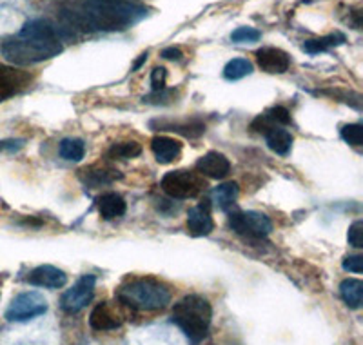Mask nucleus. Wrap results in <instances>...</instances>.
Masks as SVG:
<instances>
[{
    "label": "nucleus",
    "mask_w": 363,
    "mask_h": 345,
    "mask_svg": "<svg viewBox=\"0 0 363 345\" xmlns=\"http://www.w3.org/2000/svg\"><path fill=\"white\" fill-rule=\"evenodd\" d=\"M29 82H31V77H29L28 73L0 64V86L9 87V89H13L17 93L18 89L26 87Z\"/></svg>",
    "instance_id": "obj_19"
},
{
    "label": "nucleus",
    "mask_w": 363,
    "mask_h": 345,
    "mask_svg": "<svg viewBox=\"0 0 363 345\" xmlns=\"http://www.w3.org/2000/svg\"><path fill=\"white\" fill-rule=\"evenodd\" d=\"M96 278L93 275H84L71 289H67L62 296V309L69 314L79 312L86 307L95 295Z\"/></svg>",
    "instance_id": "obj_8"
},
{
    "label": "nucleus",
    "mask_w": 363,
    "mask_h": 345,
    "mask_svg": "<svg viewBox=\"0 0 363 345\" xmlns=\"http://www.w3.org/2000/svg\"><path fill=\"white\" fill-rule=\"evenodd\" d=\"M145 17L147 8L125 0H87L67 13L71 24L87 33L124 31Z\"/></svg>",
    "instance_id": "obj_1"
},
{
    "label": "nucleus",
    "mask_w": 363,
    "mask_h": 345,
    "mask_svg": "<svg viewBox=\"0 0 363 345\" xmlns=\"http://www.w3.org/2000/svg\"><path fill=\"white\" fill-rule=\"evenodd\" d=\"M262 33L255 28H238L231 33V40L236 44H244V42H256L260 40Z\"/></svg>",
    "instance_id": "obj_27"
},
{
    "label": "nucleus",
    "mask_w": 363,
    "mask_h": 345,
    "mask_svg": "<svg viewBox=\"0 0 363 345\" xmlns=\"http://www.w3.org/2000/svg\"><path fill=\"white\" fill-rule=\"evenodd\" d=\"M265 140H267V146L271 151H274L277 155H287L293 148V136L289 131L280 128H272L265 133Z\"/></svg>",
    "instance_id": "obj_18"
},
{
    "label": "nucleus",
    "mask_w": 363,
    "mask_h": 345,
    "mask_svg": "<svg viewBox=\"0 0 363 345\" xmlns=\"http://www.w3.org/2000/svg\"><path fill=\"white\" fill-rule=\"evenodd\" d=\"M162 57L167 58V60H180L182 51L178 48H167V50L162 51Z\"/></svg>",
    "instance_id": "obj_32"
},
{
    "label": "nucleus",
    "mask_w": 363,
    "mask_h": 345,
    "mask_svg": "<svg viewBox=\"0 0 363 345\" xmlns=\"http://www.w3.org/2000/svg\"><path fill=\"white\" fill-rule=\"evenodd\" d=\"M347 240L352 247L359 249L363 247V222L362 220H356L351 227H349V234H347Z\"/></svg>",
    "instance_id": "obj_29"
},
{
    "label": "nucleus",
    "mask_w": 363,
    "mask_h": 345,
    "mask_svg": "<svg viewBox=\"0 0 363 345\" xmlns=\"http://www.w3.org/2000/svg\"><path fill=\"white\" fill-rule=\"evenodd\" d=\"M125 2H131V0H125Z\"/></svg>",
    "instance_id": "obj_35"
},
{
    "label": "nucleus",
    "mask_w": 363,
    "mask_h": 345,
    "mask_svg": "<svg viewBox=\"0 0 363 345\" xmlns=\"http://www.w3.org/2000/svg\"><path fill=\"white\" fill-rule=\"evenodd\" d=\"M203 202L206 204H200L187 213V231H189L191 236H207L215 227L213 218H211L209 200Z\"/></svg>",
    "instance_id": "obj_10"
},
{
    "label": "nucleus",
    "mask_w": 363,
    "mask_h": 345,
    "mask_svg": "<svg viewBox=\"0 0 363 345\" xmlns=\"http://www.w3.org/2000/svg\"><path fill=\"white\" fill-rule=\"evenodd\" d=\"M252 73V64L247 58H233L223 67V77L227 80H240Z\"/></svg>",
    "instance_id": "obj_23"
},
{
    "label": "nucleus",
    "mask_w": 363,
    "mask_h": 345,
    "mask_svg": "<svg viewBox=\"0 0 363 345\" xmlns=\"http://www.w3.org/2000/svg\"><path fill=\"white\" fill-rule=\"evenodd\" d=\"M64 45L60 40H35V38H11L2 44V55L13 64L31 66L38 62L50 60L62 53Z\"/></svg>",
    "instance_id": "obj_4"
},
{
    "label": "nucleus",
    "mask_w": 363,
    "mask_h": 345,
    "mask_svg": "<svg viewBox=\"0 0 363 345\" xmlns=\"http://www.w3.org/2000/svg\"><path fill=\"white\" fill-rule=\"evenodd\" d=\"M96 207H99L100 217L106 220H115L125 213V200L116 193H104L96 200Z\"/></svg>",
    "instance_id": "obj_16"
},
{
    "label": "nucleus",
    "mask_w": 363,
    "mask_h": 345,
    "mask_svg": "<svg viewBox=\"0 0 363 345\" xmlns=\"http://www.w3.org/2000/svg\"><path fill=\"white\" fill-rule=\"evenodd\" d=\"M118 300L136 311H157L171 302L169 289L153 278H136L118 289Z\"/></svg>",
    "instance_id": "obj_3"
},
{
    "label": "nucleus",
    "mask_w": 363,
    "mask_h": 345,
    "mask_svg": "<svg viewBox=\"0 0 363 345\" xmlns=\"http://www.w3.org/2000/svg\"><path fill=\"white\" fill-rule=\"evenodd\" d=\"M265 116L269 119V122L274 126V124H280V126H289L291 124V113L285 109V107L277 106V107H271Z\"/></svg>",
    "instance_id": "obj_28"
},
{
    "label": "nucleus",
    "mask_w": 363,
    "mask_h": 345,
    "mask_svg": "<svg viewBox=\"0 0 363 345\" xmlns=\"http://www.w3.org/2000/svg\"><path fill=\"white\" fill-rule=\"evenodd\" d=\"M256 62L265 73H285L291 66V57L280 48H262L256 51Z\"/></svg>",
    "instance_id": "obj_9"
},
{
    "label": "nucleus",
    "mask_w": 363,
    "mask_h": 345,
    "mask_svg": "<svg viewBox=\"0 0 363 345\" xmlns=\"http://www.w3.org/2000/svg\"><path fill=\"white\" fill-rule=\"evenodd\" d=\"M18 37L35 38V40H60V38H58L57 28H55L51 22L42 21V18L26 22L24 28H22L21 33H18Z\"/></svg>",
    "instance_id": "obj_14"
},
{
    "label": "nucleus",
    "mask_w": 363,
    "mask_h": 345,
    "mask_svg": "<svg viewBox=\"0 0 363 345\" xmlns=\"http://www.w3.org/2000/svg\"><path fill=\"white\" fill-rule=\"evenodd\" d=\"M145 58H147V53L140 55V60L136 62V64H135V67H133V70H138V67H140V66H142V64H144V62H145Z\"/></svg>",
    "instance_id": "obj_34"
},
{
    "label": "nucleus",
    "mask_w": 363,
    "mask_h": 345,
    "mask_svg": "<svg viewBox=\"0 0 363 345\" xmlns=\"http://www.w3.org/2000/svg\"><path fill=\"white\" fill-rule=\"evenodd\" d=\"M206 187V182L193 171L187 169H178V171H169L162 178V190L165 195L178 200L199 197Z\"/></svg>",
    "instance_id": "obj_5"
},
{
    "label": "nucleus",
    "mask_w": 363,
    "mask_h": 345,
    "mask_svg": "<svg viewBox=\"0 0 363 345\" xmlns=\"http://www.w3.org/2000/svg\"><path fill=\"white\" fill-rule=\"evenodd\" d=\"M13 95H15V91L9 89V87H6V86H0V102L6 99H9V97H13Z\"/></svg>",
    "instance_id": "obj_33"
},
{
    "label": "nucleus",
    "mask_w": 363,
    "mask_h": 345,
    "mask_svg": "<svg viewBox=\"0 0 363 345\" xmlns=\"http://www.w3.org/2000/svg\"><path fill=\"white\" fill-rule=\"evenodd\" d=\"M28 282L31 285H37V288L58 289L66 285L67 276L66 273L60 271L58 268H53V265H40V268L29 273Z\"/></svg>",
    "instance_id": "obj_11"
},
{
    "label": "nucleus",
    "mask_w": 363,
    "mask_h": 345,
    "mask_svg": "<svg viewBox=\"0 0 363 345\" xmlns=\"http://www.w3.org/2000/svg\"><path fill=\"white\" fill-rule=\"evenodd\" d=\"M58 153L62 156L64 160L67 162H79L84 158V153H86V146H84L82 140L79 138H64L58 146Z\"/></svg>",
    "instance_id": "obj_22"
},
{
    "label": "nucleus",
    "mask_w": 363,
    "mask_h": 345,
    "mask_svg": "<svg viewBox=\"0 0 363 345\" xmlns=\"http://www.w3.org/2000/svg\"><path fill=\"white\" fill-rule=\"evenodd\" d=\"M160 128H164L165 131H177L182 133V135L186 136H200L203 131H206V126L199 120H193V122H186V124H167L162 122Z\"/></svg>",
    "instance_id": "obj_24"
},
{
    "label": "nucleus",
    "mask_w": 363,
    "mask_h": 345,
    "mask_svg": "<svg viewBox=\"0 0 363 345\" xmlns=\"http://www.w3.org/2000/svg\"><path fill=\"white\" fill-rule=\"evenodd\" d=\"M151 149H153V155L157 156L160 164H171V162L178 160L182 153V144L178 140L169 138V136H155L153 142H151Z\"/></svg>",
    "instance_id": "obj_13"
},
{
    "label": "nucleus",
    "mask_w": 363,
    "mask_h": 345,
    "mask_svg": "<svg viewBox=\"0 0 363 345\" xmlns=\"http://www.w3.org/2000/svg\"><path fill=\"white\" fill-rule=\"evenodd\" d=\"M165 80H167V71L164 67H155L153 73H151V86H153V89H165Z\"/></svg>",
    "instance_id": "obj_30"
},
{
    "label": "nucleus",
    "mask_w": 363,
    "mask_h": 345,
    "mask_svg": "<svg viewBox=\"0 0 363 345\" xmlns=\"http://www.w3.org/2000/svg\"><path fill=\"white\" fill-rule=\"evenodd\" d=\"M142 153V148L138 142H122V144H115L109 151L113 158H135Z\"/></svg>",
    "instance_id": "obj_25"
},
{
    "label": "nucleus",
    "mask_w": 363,
    "mask_h": 345,
    "mask_svg": "<svg viewBox=\"0 0 363 345\" xmlns=\"http://www.w3.org/2000/svg\"><path fill=\"white\" fill-rule=\"evenodd\" d=\"M343 269L345 271H351V273H362L363 271V256L354 255V256H347L343 260Z\"/></svg>",
    "instance_id": "obj_31"
},
{
    "label": "nucleus",
    "mask_w": 363,
    "mask_h": 345,
    "mask_svg": "<svg viewBox=\"0 0 363 345\" xmlns=\"http://www.w3.org/2000/svg\"><path fill=\"white\" fill-rule=\"evenodd\" d=\"M342 138L345 140L347 144L358 148V146L363 144V128L359 124H347L342 128Z\"/></svg>",
    "instance_id": "obj_26"
},
{
    "label": "nucleus",
    "mask_w": 363,
    "mask_h": 345,
    "mask_svg": "<svg viewBox=\"0 0 363 345\" xmlns=\"http://www.w3.org/2000/svg\"><path fill=\"white\" fill-rule=\"evenodd\" d=\"M48 311V302L42 295L35 291L22 292L15 296L6 311V320L9 322H28L40 317Z\"/></svg>",
    "instance_id": "obj_7"
},
{
    "label": "nucleus",
    "mask_w": 363,
    "mask_h": 345,
    "mask_svg": "<svg viewBox=\"0 0 363 345\" xmlns=\"http://www.w3.org/2000/svg\"><path fill=\"white\" fill-rule=\"evenodd\" d=\"M211 318H213V309L209 302L203 296L189 295L174 304L171 320L193 344H199L209 331Z\"/></svg>",
    "instance_id": "obj_2"
},
{
    "label": "nucleus",
    "mask_w": 363,
    "mask_h": 345,
    "mask_svg": "<svg viewBox=\"0 0 363 345\" xmlns=\"http://www.w3.org/2000/svg\"><path fill=\"white\" fill-rule=\"evenodd\" d=\"M340 296L351 309H359L363 302V282L356 278L343 280L340 285Z\"/></svg>",
    "instance_id": "obj_17"
},
{
    "label": "nucleus",
    "mask_w": 363,
    "mask_h": 345,
    "mask_svg": "<svg viewBox=\"0 0 363 345\" xmlns=\"http://www.w3.org/2000/svg\"><path fill=\"white\" fill-rule=\"evenodd\" d=\"M122 320L116 312L111 311L108 304L96 305L89 314V325L95 331H111V329L120 327Z\"/></svg>",
    "instance_id": "obj_15"
},
{
    "label": "nucleus",
    "mask_w": 363,
    "mask_h": 345,
    "mask_svg": "<svg viewBox=\"0 0 363 345\" xmlns=\"http://www.w3.org/2000/svg\"><path fill=\"white\" fill-rule=\"evenodd\" d=\"M345 42V37L342 33H335V35H327V37L322 38H313V40L303 42V51L309 55H318L323 53V51H329L336 45H342Z\"/></svg>",
    "instance_id": "obj_21"
},
{
    "label": "nucleus",
    "mask_w": 363,
    "mask_h": 345,
    "mask_svg": "<svg viewBox=\"0 0 363 345\" xmlns=\"http://www.w3.org/2000/svg\"><path fill=\"white\" fill-rule=\"evenodd\" d=\"M238 195V184H235V182H225V184L215 187V191H213V202H215L218 209L225 211L235 204Z\"/></svg>",
    "instance_id": "obj_20"
},
{
    "label": "nucleus",
    "mask_w": 363,
    "mask_h": 345,
    "mask_svg": "<svg viewBox=\"0 0 363 345\" xmlns=\"http://www.w3.org/2000/svg\"><path fill=\"white\" fill-rule=\"evenodd\" d=\"M196 169H199L200 175L209 178H225L231 171V164L227 160V156H223L222 153L211 151L207 155H203L199 162H196Z\"/></svg>",
    "instance_id": "obj_12"
},
{
    "label": "nucleus",
    "mask_w": 363,
    "mask_h": 345,
    "mask_svg": "<svg viewBox=\"0 0 363 345\" xmlns=\"http://www.w3.org/2000/svg\"><path fill=\"white\" fill-rule=\"evenodd\" d=\"M229 227L247 239H264L272 231L267 214L258 211H236L229 217Z\"/></svg>",
    "instance_id": "obj_6"
}]
</instances>
